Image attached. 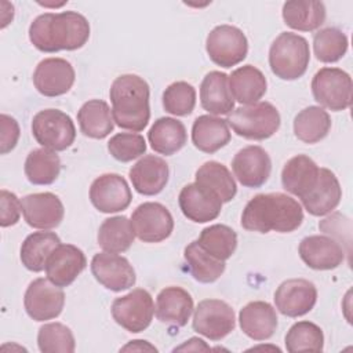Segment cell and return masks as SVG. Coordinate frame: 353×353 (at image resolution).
<instances>
[{
    "instance_id": "obj_20",
    "label": "cell",
    "mask_w": 353,
    "mask_h": 353,
    "mask_svg": "<svg viewBox=\"0 0 353 353\" xmlns=\"http://www.w3.org/2000/svg\"><path fill=\"white\" fill-rule=\"evenodd\" d=\"M301 259L314 270H331L342 265L345 250L339 241L328 236L313 234L302 239L298 247Z\"/></svg>"
},
{
    "instance_id": "obj_41",
    "label": "cell",
    "mask_w": 353,
    "mask_h": 353,
    "mask_svg": "<svg viewBox=\"0 0 353 353\" xmlns=\"http://www.w3.org/2000/svg\"><path fill=\"white\" fill-rule=\"evenodd\" d=\"M347 37L336 28L320 29L313 36V50L319 61L324 63L338 62L347 51Z\"/></svg>"
},
{
    "instance_id": "obj_15",
    "label": "cell",
    "mask_w": 353,
    "mask_h": 353,
    "mask_svg": "<svg viewBox=\"0 0 353 353\" xmlns=\"http://www.w3.org/2000/svg\"><path fill=\"white\" fill-rule=\"evenodd\" d=\"M316 302L317 288L305 279L285 280L274 292L276 309L287 317H299L309 313Z\"/></svg>"
},
{
    "instance_id": "obj_22",
    "label": "cell",
    "mask_w": 353,
    "mask_h": 353,
    "mask_svg": "<svg viewBox=\"0 0 353 353\" xmlns=\"http://www.w3.org/2000/svg\"><path fill=\"white\" fill-rule=\"evenodd\" d=\"M342 199V189L335 174L328 168H320L314 186L301 199L305 210L314 216H323L334 211Z\"/></svg>"
},
{
    "instance_id": "obj_2",
    "label": "cell",
    "mask_w": 353,
    "mask_h": 353,
    "mask_svg": "<svg viewBox=\"0 0 353 353\" xmlns=\"http://www.w3.org/2000/svg\"><path fill=\"white\" fill-rule=\"evenodd\" d=\"M303 221L302 205L284 193H261L254 196L244 207L241 226L248 232L290 233Z\"/></svg>"
},
{
    "instance_id": "obj_39",
    "label": "cell",
    "mask_w": 353,
    "mask_h": 353,
    "mask_svg": "<svg viewBox=\"0 0 353 353\" xmlns=\"http://www.w3.org/2000/svg\"><path fill=\"white\" fill-rule=\"evenodd\" d=\"M197 243L214 258L226 261L237 248V234L232 228L222 223H215L201 230Z\"/></svg>"
},
{
    "instance_id": "obj_33",
    "label": "cell",
    "mask_w": 353,
    "mask_h": 353,
    "mask_svg": "<svg viewBox=\"0 0 353 353\" xmlns=\"http://www.w3.org/2000/svg\"><path fill=\"white\" fill-rule=\"evenodd\" d=\"M80 131L94 139L106 138L114 127L109 105L102 99H90L77 112Z\"/></svg>"
},
{
    "instance_id": "obj_38",
    "label": "cell",
    "mask_w": 353,
    "mask_h": 353,
    "mask_svg": "<svg viewBox=\"0 0 353 353\" xmlns=\"http://www.w3.org/2000/svg\"><path fill=\"white\" fill-rule=\"evenodd\" d=\"M188 269L194 280L208 284L216 281L225 272V261H219L200 247L197 240L189 243L183 251Z\"/></svg>"
},
{
    "instance_id": "obj_8",
    "label": "cell",
    "mask_w": 353,
    "mask_h": 353,
    "mask_svg": "<svg viewBox=\"0 0 353 353\" xmlns=\"http://www.w3.org/2000/svg\"><path fill=\"white\" fill-rule=\"evenodd\" d=\"M154 303L149 291L135 288L112 303L113 320L128 332L145 331L153 319Z\"/></svg>"
},
{
    "instance_id": "obj_26",
    "label": "cell",
    "mask_w": 353,
    "mask_h": 353,
    "mask_svg": "<svg viewBox=\"0 0 353 353\" xmlns=\"http://www.w3.org/2000/svg\"><path fill=\"white\" fill-rule=\"evenodd\" d=\"M200 103L211 114H229L234 109L226 73L212 70L204 76L200 84Z\"/></svg>"
},
{
    "instance_id": "obj_31",
    "label": "cell",
    "mask_w": 353,
    "mask_h": 353,
    "mask_svg": "<svg viewBox=\"0 0 353 353\" xmlns=\"http://www.w3.org/2000/svg\"><path fill=\"white\" fill-rule=\"evenodd\" d=\"M148 139L154 152L171 156L185 146L188 132L182 121L172 117H160L150 127Z\"/></svg>"
},
{
    "instance_id": "obj_46",
    "label": "cell",
    "mask_w": 353,
    "mask_h": 353,
    "mask_svg": "<svg viewBox=\"0 0 353 353\" xmlns=\"http://www.w3.org/2000/svg\"><path fill=\"white\" fill-rule=\"evenodd\" d=\"M0 124H1V134H0V153L7 154L11 152L19 139V125L17 120L6 113H1L0 116Z\"/></svg>"
},
{
    "instance_id": "obj_11",
    "label": "cell",
    "mask_w": 353,
    "mask_h": 353,
    "mask_svg": "<svg viewBox=\"0 0 353 353\" xmlns=\"http://www.w3.org/2000/svg\"><path fill=\"white\" fill-rule=\"evenodd\" d=\"M131 225L135 236L143 243H160L174 230V219L167 207L160 203H142L132 215Z\"/></svg>"
},
{
    "instance_id": "obj_17",
    "label": "cell",
    "mask_w": 353,
    "mask_h": 353,
    "mask_svg": "<svg viewBox=\"0 0 353 353\" xmlns=\"http://www.w3.org/2000/svg\"><path fill=\"white\" fill-rule=\"evenodd\" d=\"M232 170L237 181L245 188H261L270 176L272 160L268 152L256 145L240 149L233 160Z\"/></svg>"
},
{
    "instance_id": "obj_36",
    "label": "cell",
    "mask_w": 353,
    "mask_h": 353,
    "mask_svg": "<svg viewBox=\"0 0 353 353\" xmlns=\"http://www.w3.org/2000/svg\"><path fill=\"white\" fill-rule=\"evenodd\" d=\"M23 171L33 185H51L61 172V159L57 152L40 148L33 149L25 160Z\"/></svg>"
},
{
    "instance_id": "obj_7",
    "label": "cell",
    "mask_w": 353,
    "mask_h": 353,
    "mask_svg": "<svg viewBox=\"0 0 353 353\" xmlns=\"http://www.w3.org/2000/svg\"><path fill=\"white\" fill-rule=\"evenodd\" d=\"M352 77L339 68H321L312 79V94L317 103L334 112L352 103Z\"/></svg>"
},
{
    "instance_id": "obj_4",
    "label": "cell",
    "mask_w": 353,
    "mask_h": 353,
    "mask_svg": "<svg viewBox=\"0 0 353 353\" xmlns=\"http://www.w3.org/2000/svg\"><path fill=\"white\" fill-rule=\"evenodd\" d=\"M310 50L305 37L292 33H280L269 50V66L276 77L281 80H296L302 77L309 66Z\"/></svg>"
},
{
    "instance_id": "obj_34",
    "label": "cell",
    "mask_w": 353,
    "mask_h": 353,
    "mask_svg": "<svg viewBox=\"0 0 353 353\" xmlns=\"http://www.w3.org/2000/svg\"><path fill=\"white\" fill-rule=\"evenodd\" d=\"M61 244V239L54 232H33L21 245L22 265L34 273L46 269V262L50 254Z\"/></svg>"
},
{
    "instance_id": "obj_16",
    "label": "cell",
    "mask_w": 353,
    "mask_h": 353,
    "mask_svg": "<svg viewBox=\"0 0 353 353\" xmlns=\"http://www.w3.org/2000/svg\"><path fill=\"white\" fill-rule=\"evenodd\" d=\"M76 79L72 63L63 58H46L39 62L33 72V84L44 97L66 94Z\"/></svg>"
},
{
    "instance_id": "obj_25",
    "label": "cell",
    "mask_w": 353,
    "mask_h": 353,
    "mask_svg": "<svg viewBox=\"0 0 353 353\" xmlns=\"http://www.w3.org/2000/svg\"><path fill=\"white\" fill-rule=\"evenodd\" d=\"M241 331L254 341H266L277 328L276 309L265 301L247 303L239 313Z\"/></svg>"
},
{
    "instance_id": "obj_10",
    "label": "cell",
    "mask_w": 353,
    "mask_h": 353,
    "mask_svg": "<svg viewBox=\"0 0 353 353\" xmlns=\"http://www.w3.org/2000/svg\"><path fill=\"white\" fill-rule=\"evenodd\" d=\"M192 325L197 334L211 341H221L236 327L234 310L225 301L204 299L194 309Z\"/></svg>"
},
{
    "instance_id": "obj_19",
    "label": "cell",
    "mask_w": 353,
    "mask_h": 353,
    "mask_svg": "<svg viewBox=\"0 0 353 353\" xmlns=\"http://www.w3.org/2000/svg\"><path fill=\"white\" fill-rule=\"evenodd\" d=\"M87 259L84 252L73 244H59L46 262L47 279L63 288L70 285L85 269Z\"/></svg>"
},
{
    "instance_id": "obj_43",
    "label": "cell",
    "mask_w": 353,
    "mask_h": 353,
    "mask_svg": "<svg viewBox=\"0 0 353 353\" xmlns=\"http://www.w3.org/2000/svg\"><path fill=\"white\" fill-rule=\"evenodd\" d=\"M196 106V90L186 81H175L163 92V108L174 116H188Z\"/></svg>"
},
{
    "instance_id": "obj_28",
    "label": "cell",
    "mask_w": 353,
    "mask_h": 353,
    "mask_svg": "<svg viewBox=\"0 0 353 353\" xmlns=\"http://www.w3.org/2000/svg\"><path fill=\"white\" fill-rule=\"evenodd\" d=\"M319 165L309 156H294L283 167V188L291 194L302 199L314 186L319 176Z\"/></svg>"
},
{
    "instance_id": "obj_30",
    "label": "cell",
    "mask_w": 353,
    "mask_h": 353,
    "mask_svg": "<svg viewBox=\"0 0 353 353\" xmlns=\"http://www.w3.org/2000/svg\"><path fill=\"white\" fill-rule=\"evenodd\" d=\"M283 19L287 26L299 32H313L325 21V6L323 1L292 0L283 4Z\"/></svg>"
},
{
    "instance_id": "obj_1",
    "label": "cell",
    "mask_w": 353,
    "mask_h": 353,
    "mask_svg": "<svg viewBox=\"0 0 353 353\" xmlns=\"http://www.w3.org/2000/svg\"><path fill=\"white\" fill-rule=\"evenodd\" d=\"M90 39L87 18L76 11L44 12L29 26V40L41 52L74 51Z\"/></svg>"
},
{
    "instance_id": "obj_47",
    "label": "cell",
    "mask_w": 353,
    "mask_h": 353,
    "mask_svg": "<svg viewBox=\"0 0 353 353\" xmlns=\"http://www.w3.org/2000/svg\"><path fill=\"white\" fill-rule=\"evenodd\" d=\"M181 352V350H193V352H200V350H211L208 345H205V342L200 338H190L189 341H186L183 345L178 346L174 349V352Z\"/></svg>"
},
{
    "instance_id": "obj_42",
    "label": "cell",
    "mask_w": 353,
    "mask_h": 353,
    "mask_svg": "<svg viewBox=\"0 0 353 353\" xmlns=\"http://www.w3.org/2000/svg\"><path fill=\"white\" fill-rule=\"evenodd\" d=\"M37 346L43 353H73L76 341L69 327L55 321L39 328Z\"/></svg>"
},
{
    "instance_id": "obj_13",
    "label": "cell",
    "mask_w": 353,
    "mask_h": 353,
    "mask_svg": "<svg viewBox=\"0 0 353 353\" xmlns=\"http://www.w3.org/2000/svg\"><path fill=\"white\" fill-rule=\"evenodd\" d=\"M91 272L105 288L119 292L131 288L135 281V270L127 258L113 252H98L91 259Z\"/></svg>"
},
{
    "instance_id": "obj_9",
    "label": "cell",
    "mask_w": 353,
    "mask_h": 353,
    "mask_svg": "<svg viewBox=\"0 0 353 353\" xmlns=\"http://www.w3.org/2000/svg\"><path fill=\"white\" fill-rule=\"evenodd\" d=\"M205 50L215 65L232 68L247 57L248 41L239 28L232 25H218L208 33Z\"/></svg>"
},
{
    "instance_id": "obj_45",
    "label": "cell",
    "mask_w": 353,
    "mask_h": 353,
    "mask_svg": "<svg viewBox=\"0 0 353 353\" xmlns=\"http://www.w3.org/2000/svg\"><path fill=\"white\" fill-rule=\"evenodd\" d=\"M22 212V203L15 193L1 189L0 192V225L8 228L19 221Z\"/></svg>"
},
{
    "instance_id": "obj_40",
    "label": "cell",
    "mask_w": 353,
    "mask_h": 353,
    "mask_svg": "<svg viewBox=\"0 0 353 353\" xmlns=\"http://www.w3.org/2000/svg\"><path fill=\"white\" fill-rule=\"evenodd\" d=\"M285 349L290 353L298 352H323V330L312 321H298L290 327L285 335Z\"/></svg>"
},
{
    "instance_id": "obj_37",
    "label": "cell",
    "mask_w": 353,
    "mask_h": 353,
    "mask_svg": "<svg viewBox=\"0 0 353 353\" xmlns=\"http://www.w3.org/2000/svg\"><path fill=\"white\" fill-rule=\"evenodd\" d=\"M331 130V117L320 106H307L294 119V134L305 143H317Z\"/></svg>"
},
{
    "instance_id": "obj_21",
    "label": "cell",
    "mask_w": 353,
    "mask_h": 353,
    "mask_svg": "<svg viewBox=\"0 0 353 353\" xmlns=\"http://www.w3.org/2000/svg\"><path fill=\"white\" fill-rule=\"evenodd\" d=\"M178 203L182 214L196 223H205L218 218L223 204L215 194L199 186L196 182L182 188Z\"/></svg>"
},
{
    "instance_id": "obj_5",
    "label": "cell",
    "mask_w": 353,
    "mask_h": 353,
    "mask_svg": "<svg viewBox=\"0 0 353 353\" xmlns=\"http://www.w3.org/2000/svg\"><path fill=\"white\" fill-rule=\"evenodd\" d=\"M233 131L245 139L263 141L280 127V113L270 102H256L233 109L226 119Z\"/></svg>"
},
{
    "instance_id": "obj_14",
    "label": "cell",
    "mask_w": 353,
    "mask_h": 353,
    "mask_svg": "<svg viewBox=\"0 0 353 353\" xmlns=\"http://www.w3.org/2000/svg\"><path fill=\"white\" fill-rule=\"evenodd\" d=\"M91 204L101 212L113 214L125 210L131 200V189L119 174H102L94 179L90 188Z\"/></svg>"
},
{
    "instance_id": "obj_3",
    "label": "cell",
    "mask_w": 353,
    "mask_h": 353,
    "mask_svg": "<svg viewBox=\"0 0 353 353\" xmlns=\"http://www.w3.org/2000/svg\"><path fill=\"white\" fill-rule=\"evenodd\" d=\"M113 121L132 132L142 131L150 119V90L145 79L138 74L116 77L109 91Z\"/></svg>"
},
{
    "instance_id": "obj_18",
    "label": "cell",
    "mask_w": 353,
    "mask_h": 353,
    "mask_svg": "<svg viewBox=\"0 0 353 353\" xmlns=\"http://www.w3.org/2000/svg\"><path fill=\"white\" fill-rule=\"evenodd\" d=\"M21 203L26 223L34 229L50 230L57 228L63 219V204L54 193H32L22 197Z\"/></svg>"
},
{
    "instance_id": "obj_24",
    "label": "cell",
    "mask_w": 353,
    "mask_h": 353,
    "mask_svg": "<svg viewBox=\"0 0 353 353\" xmlns=\"http://www.w3.org/2000/svg\"><path fill=\"white\" fill-rule=\"evenodd\" d=\"M193 309L192 295L182 287L171 285L159 292L156 298L154 314L157 320L164 324L183 327L188 324Z\"/></svg>"
},
{
    "instance_id": "obj_29",
    "label": "cell",
    "mask_w": 353,
    "mask_h": 353,
    "mask_svg": "<svg viewBox=\"0 0 353 353\" xmlns=\"http://www.w3.org/2000/svg\"><path fill=\"white\" fill-rule=\"evenodd\" d=\"M229 88L233 99L243 105H252L266 94L268 81L265 74L252 65L237 68L229 76Z\"/></svg>"
},
{
    "instance_id": "obj_44",
    "label": "cell",
    "mask_w": 353,
    "mask_h": 353,
    "mask_svg": "<svg viewBox=\"0 0 353 353\" xmlns=\"http://www.w3.org/2000/svg\"><path fill=\"white\" fill-rule=\"evenodd\" d=\"M108 150L117 161L128 163L146 152V142L138 132H119L109 139Z\"/></svg>"
},
{
    "instance_id": "obj_48",
    "label": "cell",
    "mask_w": 353,
    "mask_h": 353,
    "mask_svg": "<svg viewBox=\"0 0 353 353\" xmlns=\"http://www.w3.org/2000/svg\"><path fill=\"white\" fill-rule=\"evenodd\" d=\"M121 352H128V350H132V352H145V350H149V352H157V349L150 345L148 341H142V339H135V341H130L125 346H123L120 349Z\"/></svg>"
},
{
    "instance_id": "obj_12",
    "label": "cell",
    "mask_w": 353,
    "mask_h": 353,
    "mask_svg": "<svg viewBox=\"0 0 353 353\" xmlns=\"http://www.w3.org/2000/svg\"><path fill=\"white\" fill-rule=\"evenodd\" d=\"M65 305V294L61 287L52 284L48 279L33 280L23 296V306L34 321H47L58 317Z\"/></svg>"
},
{
    "instance_id": "obj_32",
    "label": "cell",
    "mask_w": 353,
    "mask_h": 353,
    "mask_svg": "<svg viewBox=\"0 0 353 353\" xmlns=\"http://www.w3.org/2000/svg\"><path fill=\"white\" fill-rule=\"evenodd\" d=\"M194 182L205 190L215 194L222 203H229L237 193L236 181L230 171L218 161H205L199 167L194 175Z\"/></svg>"
},
{
    "instance_id": "obj_23",
    "label": "cell",
    "mask_w": 353,
    "mask_h": 353,
    "mask_svg": "<svg viewBox=\"0 0 353 353\" xmlns=\"http://www.w3.org/2000/svg\"><path fill=\"white\" fill-rule=\"evenodd\" d=\"M168 175V164L154 154H146L139 159L128 172L134 189L143 196L159 194L165 188Z\"/></svg>"
},
{
    "instance_id": "obj_6",
    "label": "cell",
    "mask_w": 353,
    "mask_h": 353,
    "mask_svg": "<svg viewBox=\"0 0 353 353\" xmlns=\"http://www.w3.org/2000/svg\"><path fill=\"white\" fill-rule=\"evenodd\" d=\"M32 134L43 148L62 152L76 138V127L69 114L59 109H44L33 116Z\"/></svg>"
},
{
    "instance_id": "obj_27",
    "label": "cell",
    "mask_w": 353,
    "mask_h": 353,
    "mask_svg": "<svg viewBox=\"0 0 353 353\" xmlns=\"http://www.w3.org/2000/svg\"><path fill=\"white\" fill-rule=\"evenodd\" d=\"M230 131L226 120L211 114L199 116L192 125V142L204 153H215L230 142Z\"/></svg>"
},
{
    "instance_id": "obj_35",
    "label": "cell",
    "mask_w": 353,
    "mask_h": 353,
    "mask_svg": "<svg viewBox=\"0 0 353 353\" xmlns=\"http://www.w3.org/2000/svg\"><path fill=\"white\" fill-rule=\"evenodd\" d=\"M98 244L106 252L120 254L127 251L135 239L131 221L124 215L110 216L98 229Z\"/></svg>"
}]
</instances>
